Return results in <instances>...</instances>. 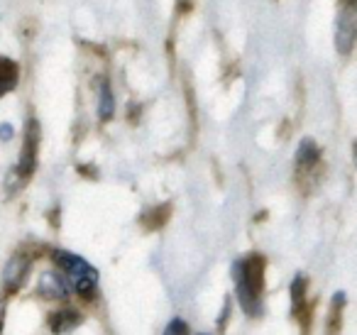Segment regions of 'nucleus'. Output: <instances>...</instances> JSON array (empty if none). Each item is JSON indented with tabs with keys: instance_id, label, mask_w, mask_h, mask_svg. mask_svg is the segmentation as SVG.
Listing matches in <instances>:
<instances>
[{
	"instance_id": "9d476101",
	"label": "nucleus",
	"mask_w": 357,
	"mask_h": 335,
	"mask_svg": "<svg viewBox=\"0 0 357 335\" xmlns=\"http://www.w3.org/2000/svg\"><path fill=\"white\" fill-rule=\"evenodd\" d=\"M296 162L301 164V167H313V164L318 162V147H316V142H313V140H303V142L298 144Z\"/></svg>"
},
{
	"instance_id": "39448f33",
	"label": "nucleus",
	"mask_w": 357,
	"mask_h": 335,
	"mask_svg": "<svg viewBox=\"0 0 357 335\" xmlns=\"http://www.w3.org/2000/svg\"><path fill=\"white\" fill-rule=\"evenodd\" d=\"M40 291L47 299H66L69 296V284H66L64 276L54 274V271H47L40 279Z\"/></svg>"
},
{
	"instance_id": "f257e3e1",
	"label": "nucleus",
	"mask_w": 357,
	"mask_h": 335,
	"mask_svg": "<svg viewBox=\"0 0 357 335\" xmlns=\"http://www.w3.org/2000/svg\"><path fill=\"white\" fill-rule=\"evenodd\" d=\"M235 296L248 315H259L262 311V289H264V260L259 255L235 260L233 265Z\"/></svg>"
},
{
	"instance_id": "f03ea898",
	"label": "nucleus",
	"mask_w": 357,
	"mask_h": 335,
	"mask_svg": "<svg viewBox=\"0 0 357 335\" xmlns=\"http://www.w3.org/2000/svg\"><path fill=\"white\" fill-rule=\"evenodd\" d=\"M54 262L64 269L66 274V284L81 296H93L98 289V271L91 262H86L84 257L74 255V252H64V250H54Z\"/></svg>"
},
{
	"instance_id": "20e7f679",
	"label": "nucleus",
	"mask_w": 357,
	"mask_h": 335,
	"mask_svg": "<svg viewBox=\"0 0 357 335\" xmlns=\"http://www.w3.org/2000/svg\"><path fill=\"white\" fill-rule=\"evenodd\" d=\"M37 149H40V123L30 120L25 130V144H22L20 164H17V174L22 179H27L37 167Z\"/></svg>"
},
{
	"instance_id": "f8f14e48",
	"label": "nucleus",
	"mask_w": 357,
	"mask_h": 335,
	"mask_svg": "<svg viewBox=\"0 0 357 335\" xmlns=\"http://www.w3.org/2000/svg\"><path fill=\"white\" fill-rule=\"evenodd\" d=\"M164 335H189V328H186L184 318H172V323L164 328Z\"/></svg>"
},
{
	"instance_id": "0eeeda50",
	"label": "nucleus",
	"mask_w": 357,
	"mask_h": 335,
	"mask_svg": "<svg viewBox=\"0 0 357 335\" xmlns=\"http://www.w3.org/2000/svg\"><path fill=\"white\" fill-rule=\"evenodd\" d=\"M20 79V69L13 59L0 57V96H6L8 91H13Z\"/></svg>"
},
{
	"instance_id": "7ed1b4c3",
	"label": "nucleus",
	"mask_w": 357,
	"mask_h": 335,
	"mask_svg": "<svg viewBox=\"0 0 357 335\" xmlns=\"http://www.w3.org/2000/svg\"><path fill=\"white\" fill-rule=\"evenodd\" d=\"M355 35H357V13L352 6H345L337 13V20H335V50L342 57H347L352 52Z\"/></svg>"
},
{
	"instance_id": "9b49d317",
	"label": "nucleus",
	"mask_w": 357,
	"mask_h": 335,
	"mask_svg": "<svg viewBox=\"0 0 357 335\" xmlns=\"http://www.w3.org/2000/svg\"><path fill=\"white\" fill-rule=\"evenodd\" d=\"M303 291H306V279H303V276H296V279H294V286H291L294 313H296V308L303 304Z\"/></svg>"
},
{
	"instance_id": "423d86ee",
	"label": "nucleus",
	"mask_w": 357,
	"mask_h": 335,
	"mask_svg": "<svg viewBox=\"0 0 357 335\" xmlns=\"http://www.w3.org/2000/svg\"><path fill=\"white\" fill-rule=\"evenodd\" d=\"M27 267H30V262H27V257H13L10 262L6 265V271H3V279H6V286L8 291H15L17 286L22 284V279H25L27 274Z\"/></svg>"
},
{
	"instance_id": "1a4fd4ad",
	"label": "nucleus",
	"mask_w": 357,
	"mask_h": 335,
	"mask_svg": "<svg viewBox=\"0 0 357 335\" xmlns=\"http://www.w3.org/2000/svg\"><path fill=\"white\" fill-rule=\"evenodd\" d=\"M115 113V98H113V91H110V84L103 81L98 91V118L100 120H110Z\"/></svg>"
},
{
	"instance_id": "6e6552de",
	"label": "nucleus",
	"mask_w": 357,
	"mask_h": 335,
	"mask_svg": "<svg viewBox=\"0 0 357 335\" xmlns=\"http://www.w3.org/2000/svg\"><path fill=\"white\" fill-rule=\"evenodd\" d=\"M79 323H81V315L76 313L74 308L59 311V313H54V315H52V320H50V325H52V330H54V333H69V330H74Z\"/></svg>"
},
{
	"instance_id": "ddd939ff",
	"label": "nucleus",
	"mask_w": 357,
	"mask_h": 335,
	"mask_svg": "<svg viewBox=\"0 0 357 335\" xmlns=\"http://www.w3.org/2000/svg\"><path fill=\"white\" fill-rule=\"evenodd\" d=\"M13 137V125H0V140Z\"/></svg>"
}]
</instances>
